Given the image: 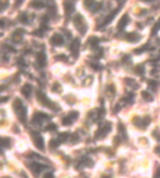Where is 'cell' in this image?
<instances>
[{
    "label": "cell",
    "mask_w": 160,
    "mask_h": 178,
    "mask_svg": "<svg viewBox=\"0 0 160 178\" xmlns=\"http://www.w3.org/2000/svg\"><path fill=\"white\" fill-rule=\"evenodd\" d=\"M19 20H20L21 22H24V24H28V22H29V20H26V15H25V14H23L21 16H19Z\"/></svg>",
    "instance_id": "obj_25"
},
{
    "label": "cell",
    "mask_w": 160,
    "mask_h": 178,
    "mask_svg": "<svg viewBox=\"0 0 160 178\" xmlns=\"http://www.w3.org/2000/svg\"><path fill=\"white\" fill-rule=\"evenodd\" d=\"M50 42H51L54 46H60V45L64 44V38H63V35H60V34H54V35L51 36V39H50Z\"/></svg>",
    "instance_id": "obj_9"
},
{
    "label": "cell",
    "mask_w": 160,
    "mask_h": 178,
    "mask_svg": "<svg viewBox=\"0 0 160 178\" xmlns=\"http://www.w3.org/2000/svg\"><path fill=\"white\" fill-rule=\"evenodd\" d=\"M4 25V20H0V26H3Z\"/></svg>",
    "instance_id": "obj_32"
},
{
    "label": "cell",
    "mask_w": 160,
    "mask_h": 178,
    "mask_svg": "<svg viewBox=\"0 0 160 178\" xmlns=\"http://www.w3.org/2000/svg\"><path fill=\"white\" fill-rule=\"evenodd\" d=\"M110 131H111V123H110V122H105V123L102 125L100 128L97 131V133H95V137H97V138H103V137H105Z\"/></svg>",
    "instance_id": "obj_5"
},
{
    "label": "cell",
    "mask_w": 160,
    "mask_h": 178,
    "mask_svg": "<svg viewBox=\"0 0 160 178\" xmlns=\"http://www.w3.org/2000/svg\"><path fill=\"white\" fill-rule=\"evenodd\" d=\"M79 45H80V41L78 40V39H75L73 42H71V46H70V49H71V51L76 55V52H78V47H79Z\"/></svg>",
    "instance_id": "obj_15"
},
{
    "label": "cell",
    "mask_w": 160,
    "mask_h": 178,
    "mask_svg": "<svg viewBox=\"0 0 160 178\" xmlns=\"http://www.w3.org/2000/svg\"><path fill=\"white\" fill-rule=\"evenodd\" d=\"M58 144H59V141H55V140H50V143H49V146H50L51 148H56V147H58Z\"/></svg>",
    "instance_id": "obj_23"
},
{
    "label": "cell",
    "mask_w": 160,
    "mask_h": 178,
    "mask_svg": "<svg viewBox=\"0 0 160 178\" xmlns=\"http://www.w3.org/2000/svg\"><path fill=\"white\" fill-rule=\"evenodd\" d=\"M143 2H151V0H143Z\"/></svg>",
    "instance_id": "obj_33"
},
{
    "label": "cell",
    "mask_w": 160,
    "mask_h": 178,
    "mask_svg": "<svg viewBox=\"0 0 160 178\" xmlns=\"http://www.w3.org/2000/svg\"><path fill=\"white\" fill-rule=\"evenodd\" d=\"M115 14H116V10H115V11H113V13H111L110 15H108V16H106V19L104 20V22H103V25H106V24H109V22H110V21L113 20V18L115 16Z\"/></svg>",
    "instance_id": "obj_19"
},
{
    "label": "cell",
    "mask_w": 160,
    "mask_h": 178,
    "mask_svg": "<svg viewBox=\"0 0 160 178\" xmlns=\"http://www.w3.org/2000/svg\"><path fill=\"white\" fill-rule=\"evenodd\" d=\"M56 59H58V60H63V61H67V56H64V55H59V56H56Z\"/></svg>",
    "instance_id": "obj_30"
},
{
    "label": "cell",
    "mask_w": 160,
    "mask_h": 178,
    "mask_svg": "<svg viewBox=\"0 0 160 178\" xmlns=\"http://www.w3.org/2000/svg\"><path fill=\"white\" fill-rule=\"evenodd\" d=\"M49 118V116L44 112H35L34 116H33V123L35 125H41L44 121H46Z\"/></svg>",
    "instance_id": "obj_6"
},
{
    "label": "cell",
    "mask_w": 160,
    "mask_h": 178,
    "mask_svg": "<svg viewBox=\"0 0 160 178\" xmlns=\"http://www.w3.org/2000/svg\"><path fill=\"white\" fill-rule=\"evenodd\" d=\"M19 2H20V3H21V2H23V0H18V3H19Z\"/></svg>",
    "instance_id": "obj_34"
},
{
    "label": "cell",
    "mask_w": 160,
    "mask_h": 178,
    "mask_svg": "<svg viewBox=\"0 0 160 178\" xmlns=\"http://www.w3.org/2000/svg\"><path fill=\"white\" fill-rule=\"evenodd\" d=\"M139 38H140V36H139L138 34H135V33H130V34H128V35H126V40H128V41H132V42L138 41Z\"/></svg>",
    "instance_id": "obj_13"
},
{
    "label": "cell",
    "mask_w": 160,
    "mask_h": 178,
    "mask_svg": "<svg viewBox=\"0 0 160 178\" xmlns=\"http://www.w3.org/2000/svg\"><path fill=\"white\" fill-rule=\"evenodd\" d=\"M31 92H33V86H31L30 83H25V85L21 87V94H23L26 99H30Z\"/></svg>",
    "instance_id": "obj_10"
},
{
    "label": "cell",
    "mask_w": 160,
    "mask_h": 178,
    "mask_svg": "<svg viewBox=\"0 0 160 178\" xmlns=\"http://www.w3.org/2000/svg\"><path fill=\"white\" fill-rule=\"evenodd\" d=\"M53 87H54V91H56V92H58V91H59V88H61V86H60V85H59V83H58V82H55V83H54V86H53Z\"/></svg>",
    "instance_id": "obj_29"
},
{
    "label": "cell",
    "mask_w": 160,
    "mask_h": 178,
    "mask_svg": "<svg viewBox=\"0 0 160 178\" xmlns=\"http://www.w3.org/2000/svg\"><path fill=\"white\" fill-rule=\"evenodd\" d=\"M154 178H160V166L158 164L156 168H155V172H154Z\"/></svg>",
    "instance_id": "obj_22"
},
{
    "label": "cell",
    "mask_w": 160,
    "mask_h": 178,
    "mask_svg": "<svg viewBox=\"0 0 160 178\" xmlns=\"http://www.w3.org/2000/svg\"><path fill=\"white\" fill-rule=\"evenodd\" d=\"M43 178H55V176H54L51 172H46V173L43 176Z\"/></svg>",
    "instance_id": "obj_27"
},
{
    "label": "cell",
    "mask_w": 160,
    "mask_h": 178,
    "mask_svg": "<svg viewBox=\"0 0 160 178\" xmlns=\"http://www.w3.org/2000/svg\"><path fill=\"white\" fill-rule=\"evenodd\" d=\"M6 8V3L5 2H0V11H3Z\"/></svg>",
    "instance_id": "obj_28"
},
{
    "label": "cell",
    "mask_w": 160,
    "mask_h": 178,
    "mask_svg": "<svg viewBox=\"0 0 160 178\" xmlns=\"http://www.w3.org/2000/svg\"><path fill=\"white\" fill-rule=\"evenodd\" d=\"M55 130H56V126L54 123H50L46 126V131H55Z\"/></svg>",
    "instance_id": "obj_26"
},
{
    "label": "cell",
    "mask_w": 160,
    "mask_h": 178,
    "mask_svg": "<svg viewBox=\"0 0 160 178\" xmlns=\"http://www.w3.org/2000/svg\"><path fill=\"white\" fill-rule=\"evenodd\" d=\"M37 61H38V64L40 65V67H44V66L46 65V56H45L44 52H39V54L37 55Z\"/></svg>",
    "instance_id": "obj_11"
},
{
    "label": "cell",
    "mask_w": 160,
    "mask_h": 178,
    "mask_svg": "<svg viewBox=\"0 0 160 178\" xmlns=\"http://www.w3.org/2000/svg\"><path fill=\"white\" fill-rule=\"evenodd\" d=\"M30 135H31V137H33V143L35 144V147L40 151H44L45 150V142H44L43 136L37 131H31Z\"/></svg>",
    "instance_id": "obj_2"
},
{
    "label": "cell",
    "mask_w": 160,
    "mask_h": 178,
    "mask_svg": "<svg viewBox=\"0 0 160 178\" xmlns=\"http://www.w3.org/2000/svg\"><path fill=\"white\" fill-rule=\"evenodd\" d=\"M37 96H38V101L41 103V105H44V106H48V107H51L54 111H56L58 110V107H56V105L54 103V102H51L41 91H38V94H37Z\"/></svg>",
    "instance_id": "obj_4"
},
{
    "label": "cell",
    "mask_w": 160,
    "mask_h": 178,
    "mask_svg": "<svg viewBox=\"0 0 160 178\" xmlns=\"http://www.w3.org/2000/svg\"><path fill=\"white\" fill-rule=\"evenodd\" d=\"M13 107H14V111H15L18 118L23 123H25L26 122V107L24 106V103L19 99H16L13 103Z\"/></svg>",
    "instance_id": "obj_1"
},
{
    "label": "cell",
    "mask_w": 160,
    "mask_h": 178,
    "mask_svg": "<svg viewBox=\"0 0 160 178\" xmlns=\"http://www.w3.org/2000/svg\"><path fill=\"white\" fill-rule=\"evenodd\" d=\"M128 22H129V18H128V15H124V16L120 19V21L118 22V30H123V29L126 26Z\"/></svg>",
    "instance_id": "obj_12"
},
{
    "label": "cell",
    "mask_w": 160,
    "mask_h": 178,
    "mask_svg": "<svg viewBox=\"0 0 160 178\" xmlns=\"http://www.w3.org/2000/svg\"><path fill=\"white\" fill-rule=\"evenodd\" d=\"M31 6H33V8H38V9H40V8H43V6H44V4H43L41 2H33V3H31Z\"/></svg>",
    "instance_id": "obj_21"
},
{
    "label": "cell",
    "mask_w": 160,
    "mask_h": 178,
    "mask_svg": "<svg viewBox=\"0 0 160 178\" xmlns=\"http://www.w3.org/2000/svg\"><path fill=\"white\" fill-rule=\"evenodd\" d=\"M64 8H65V13H67V15H69V14H71V13L74 11V5H73V4L65 3V4H64Z\"/></svg>",
    "instance_id": "obj_18"
},
{
    "label": "cell",
    "mask_w": 160,
    "mask_h": 178,
    "mask_svg": "<svg viewBox=\"0 0 160 178\" xmlns=\"http://www.w3.org/2000/svg\"><path fill=\"white\" fill-rule=\"evenodd\" d=\"M23 34H24V31H20V30L15 31V33H14V35H13V40H14L15 42H19V41L21 40V36H23Z\"/></svg>",
    "instance_id": "obj_16"
},
{
    "label": "cell",
    "mask_w": 160,
    "mask_h": 178,
    "mask_svg": "<svg viewBox=\"0 0 160 178\" xmlns=\"http://www.w3.org/2000/svg\"><path fill=\"white\" fill-rule=\"evenodd\" d=\"M78 117H79V113H78L76 111H70V112L61 120V123H63V126H70V125H73V123L76 121Z\"/></svg>",
    "instance_id": "obj_3"
},
{
    "label": "cell",
    "mask_w": 160,
    "mask_h": 178,
    "mask_svg": "<svg viewBox=\"0 0 160 178\" xmlns=\"http://www.w3.org/2000/svg\"><path fill=\"white\" fill-rule=\"evenodd\" d=\"M98 41H99V40H98L97 38H91V39L88 41V44H89V45H97V44H98Z\"/></svg>",
    "instance_id": "obj_24"
},
{
    "label": "cell",
    "mask_w": 160,
    "mask_h": 178,
    "mask_svg": "<svg viewBox=\"0 0 160 178\" xmlns=\"http://www.w3.org/2000/svg\"><path fill=\"white\" fill-rule=\"evenodd\" d=\"M30 168H31V171H33L34 173L38 174V173L43 172L46 168V166L43 164V163H39V162H33V163H30Z\"/></svg>",
    "instance_id": "obj_8"
},
{
    "label": "cell",
    "mask_w": 160,
    "mask_h": 178,
    "mask_svg": "<svg viewBox=\"0 0 160 178\" xmlns=\"http://www.w3.org/2000/svg\"><path fill=\"white\" fill-rule=\"evenodd\" d=\"M84 5H85L86 9L90 10V9H94V6L97 5V3H95L94 0H85V2H84Z\"/></svg>",
    "instance_id": "obj_17"
},
{
    "label": "cell",
    "mask_w": 160,
    "mask_h": 178,
    "mask_svg": "<svg viewBox=\"0 0 160 178\" xmlns=\"http://www.w3.org/2000/svg\"><path fill=\"white\" fill-rule=\"evenodd\" d=\"M8 101V97H2V100H0V102H6Z\"/></svg>",
    "instance_id": "obj_31"
},
{
    "label": "cell",
    "mask_w": 160,
    "mask_h": 178,
    "mask_svg": "<svg viewBox=\"0 0 160 178\" xmlns=\"http://www.w3.org/2000/svg\"><path fill=\"white\" fill-rule=\"evenodd\" d=\"M0 144L2 146H4V147H8L9 144H11L10 142H9V140H6V138H3V137H0Z\"/></svg>",
    "instance_id": "obj_20"
},
{
    "label": "cell",
    "mask_w": 160,
    "mask_h": 178,
    "mask_svg": "<svg viewBox=\"0 0 160 178\" xmlns=\"http://www.w3.org/2000/svg\"><path fill=\"white\" fill-rule=\"evenodd\" d=\"M74 25L78 27L79 31L81 30V34H85V31H86V25H85L84 19H83L81 15H76V16H75V19H74Z\"/></svg>",
    "instance_id": "obj_7"
},
{
    "label": "cell",
    "mask_w": 160,
    "mask_h": 178,
    "mask_svg": "<svg viewBox=\"0 0 160 178\" xmlns=\"http://www.w3.org/2000/svg\"><path fill=\"white\" fill-rule=\"evenodd\" d=\"M68 138H70V135H69L68 132H63V133H60V135H59L58 141H59V143H60V142H65Z\"/></svg>",
    "instance_id": "obj_14"
}]
</instances>
